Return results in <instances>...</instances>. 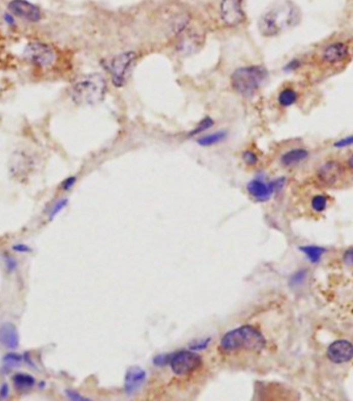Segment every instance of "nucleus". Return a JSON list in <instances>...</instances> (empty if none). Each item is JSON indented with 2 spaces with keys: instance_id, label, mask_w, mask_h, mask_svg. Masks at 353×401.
Wrapping results in <instances>:
<instances>
[{
  "instance_id": "1",
  "label": "nucleus",
  "mask_w": 353,
  "mask_h": 401,
  "mask_svg": "<svg viewBox=\"0 0 353 401\" xmlns=\"http://www.w3.org/2000/svg\"><path fill=\"white\" fill-rule=\"evenodd\" d=\"M301 18L299 8L290 2H286L264 13L259 19L258 28L263 36H276L283 30L298 25Z\"/></svg>"
},
{
  "instance_id": "2",
  "label": "nucleus",
  "mask_w": 353,
  "mask_h": 401,
  "mask_svg": "<svg viewBox=\"0 0 353 401\" xmlns=\"http://www.w3.org/2000/svg\"><path fill=\"white\" fill-rule=\"evenodd\" d=\"M267 345L262 333L251 325L241 326L224 334L220 341V351L224 354L238 352L259 353Z\"/></svg>"
},
{
  "instance_id": "3",
  "label": "nucleus",
  "mask_w": 353,
  "mask_h": 401,
  "mask_svg": "<svg viewBox=\"0 0 353 401\" xmlns=\"http://www.w3.org/2000/svg\"><path fill=\"white\" fill-rule=\"evenodd\" d=\"M107 92V82L99 73L80 77L70 88L73 101L80 105H93L100 102Z\"/></svg>"
},
{
  "instance_id": "4",
  "label": "nucleus",
  "mask_w": 353,
  "mask_h": 401,
  "mask_svg": "<svg viewBox=\"0 0 353 401\" xmlns=\"http://www.w3.org/2000/svg\"><path fill=\"white\" fill-rule=\"evenodd\" d=\"M269 75L268 70L263 66L252 65L241 67L231 74V86L235 92L251 97L260 89Z\"/></svg>"
},
{
  "instance_id": "5",
  "label": "nucleus",
  "mask_w": 353,
  "mask_h": 401,
  "mask_svg": "<svg viewBox=\"0 0 353 401\" xmlns=\"http://www.w3.org/2000/svg\"><path fill=\"white\" fill-rule=\"evenodd\" d=\"M24 56L27 61L41 68L50 67L56 60V53L54 49L51 46L40 42L29 43L25 48Z\"/></svg>"
},
{
  "instance_id": "6",
  "label": "nucleus",
  "mask_w": 353,
  "mask_h": 401,
  "mask_svg": "<svg viewBox=\"0 0 353 401\" xmlns=\"http://www.w3.org/2000/svg\"><path fill=\"white\" fill-rule=\"evenodd\" d=\"M202 360L199 355L191 351H180L171 355L169 365L176 376H186L200 368Z\"/></svg>"
},
{
  "instance_id": "7",
  "label": "nucleus",
  "mask_w": 353,
  "mask_h": 401,
  "mask_svg": "<svg viewBox=\"0 0 353 401\" xmlns=\"http://www.w3.org/2000/svg\"><path fill=\"white\" fill-rule=\"evenodd\" d=\"M136 58L134 52H124L120 55H117L111 60L109 65L110 73L112 74L113 84L116 87H121L126 81V74Z\"/></svg>"
},
{
  "instance_id": "8",
  "label": "nucleus",
  "mask_w": 353,
  "mask_h": 401,
  "mask_svg": "<svg viewBox=\"0 0 353 401\" xmlns=\"http://www.w3.org/2000/svg\"><path fill=\"white\" fill-rule=\"evenodd\" d=\"M243 4L244 0H222L220 5V15L222 21L227 26H238L245 20Z\"/></svg>"
},
{
  "instance_id": "9",
  "label": "nucleus",
  "mask_w": 353,
  "mask_h": 401,
  "mask_svg": "<svg viewBox=\"0 0 353 401\" xmlns=\"http://www.w3.org/2000/svg\"><path fill=\"white\" fill-rule=\"evenodd\" d=\"M285 183V179H278L269 184L262 182L261 180H253L247 185L249 194L257 202L263 203L269 200L275 191L281 189Z\"/></svg>"
},
{
  "instance_id": "10",
  "label": "nucleus",
  "mask_w": 353,
  "mask_h": 401,
  "mask_svg": "<svg viewBox=\"0 0 353 401\" xmlns=\"http://www.w3.org/2000/svg\"><path fill=\"white\" fill-rule=\"evenodd\" d=\"M344 175V167L343 165L335 160H331L322 164L318 171L317 177L320 183L325 186L332 187L336 185Z\"/></svg>"
},
{
  "instance_id": "11",
  "label": "nucleus",
  "mask_w": 353,
  "mask_h": 401,
  "mask_svg": "<svg viewBox=\"0 0 353 401\" xmlns=\"http://www.w3.org/2000/svg\"><path fill=\"white\" fill-rule=\"evenodd\" d=\"M8 8L14 16L29 22H39L42 19L41 10L27 0H12Z\"/></svg>"
},
{
  "instance_id": "12",
  "label": "nucleus",
  "mask_w": 353,
  "mask_h": 401,
  "mask_svg": "<svg viewBox=\"0 0 353 401\" xmlns=\"http://www.w3.org/2000/svg\"><path fill=\"white\" fill-rule=\"evenodd\" d=\"M327 355L330 361L336 364L349 362L353 358V345L348 340H337L328 348Z\"/></svg>"
},
{
  "instance_id": "13",
  "label": "nucleus",
  "mask_w": 353,
  "mask_h": 401,
  "mask_svg": "<svg viewBox=\"0 0 353 401\" xmlns=\"http://www.w3.org/2000/svg\"><path fill=\"white\" fill-rule=\"evenodd\" d=\"M349 47L342 42H336L328 45L322 51V60L329 64H337L344 61L349 55Z\"/></svg>"
},
{
  "instance_id": "14",
  "label": "nucleus",
  "mask_w": 353,
  "mask_h": 401,
  "mask_svg": "<svg viewBox=\"0 0 353 401\" xmlns=\"http://www.w3.org/2000/svg\"><path fill=\"white\" fill-rule=\"evenodd\" d=\"M146 371L139 366H131L127 369L125 375V392L132 395L144 385L146 381Z\"/></svg>"
},
{
  "instance_id": "15",
  "label": "nucleus",
  "mask_w": 353,
  "mask_h": 401,
  "mask_svg": "<svg viewBox=\"0 0 353 401\" xmlns=\"http://www.w3.org/2000/svg\"><path fill=\"white\" fill-rule=\"evenodd\" d=\"M0 343L10 350H15L20 345V336L17 327L11 323L7 322L0 326Z\"/></svg>"
},
{
  "instance_id": "16",
  "label": "nucleus",
  "mask_w": 353,
  "mask_h": 401,
  "mask_svg": "<svg viewBox=\"0 0 353 401\" xmlns=\"http://www.w3.org/2000/svg\"><path fill=\"white\" fill-rule=\"evenodd\" d=\"M308 157H309L308 150L303 148H296L284 153L281 157V162L284 166H292L306 160Z\"/></svg>"
},
{
  "instance_id": "17",
  "label": "nucleus",
  "mask_w": 353,
  "mask_h": 401,
  "mask_svg": "<svg viewBox=\"0 0 353 401\" xmlns=\"http://www.w3.org/2000/svg\"><path fill=\"white\" fill-rule=\"evenodd\" d=\"M13 383L14 386L20 390V391H26L29 389H32L36 384V378L32 377L31 375L28 374H23V372H19L13 377Z\"/></svg>"
},
{
  "instance_id": "18",
  "label": "nucleus",
  "mask_w": 353,
  "mask_h": 401,
  "mask_svg": "<svg viewBox=\"0 0 353 401\" xmlns=\"http://www.w3.org/2000/svg\"><path fill=\"white\" fill-rule=\"evenodd\" d=\"M298 92L292 88L283 89L278 95V102L283 107H289L298 101Z\"/></svg>"
},
{
  "instance_id": "19",
  "label": "nucleus",
  "mask_w": 353,
  "mask_h": 401,
  "mask_svg": "<svg viewBox=\"0 0 353 401\" xmlns=\"http://www.w3.org/2000/svg\"><path fill=\"white\" fill-rule=\"evenodd\" d=\"M226 137V132L224 131H217L211 134L203 135L197 139V144L202 147H209L216 144H219Z\"/></svg>"
},
{
  "instance_id": "20",
  "label": "nucleus",
  "mask_w": 353,
  "mask_h": 401,
  "mask_svg": "<svg viewBox=\"0 0 353 401\" xmlns=\"http://www.w3.org/2000/svg\"><path fill=\"white\" fill-rule=\"evenodd\" d=\"M300 250L302 252H304L308 259L312 262V263H317L320 261L321 259V256L326 253V250L323 248L320 247H315V246H307V247H301Z\"/></svg>"
},
{
  "instance_id": "21",
  "label": "nucleus",
  "mask_w": 353,
  "mask_h": 401,
  "mask_svg": "<svg viewBox=\"0 0 353 401\" xmlns=\"http://www.w3.org/2000/svg\"><path fill=\"white\" fill-rule=\"evenodd\" d=\"M22 362V356L16 353H8L3 358V366L6 370L18 367Z\"/></svg>"
},
{
  "instance_id": "22",
  "label": "nucleus",
  "mask_w": 353,
  "mask_h": 401,
  "mask_svg": "<svg viewBox=\"0 0 353 401\" xmlns=\"http://www.w3.org/2000/svg\"><path fill=\"white\" fill-rule=\"evenodd\" d=\"M311 207L312 209L317 212V213H321L325 211L328 207V197L325 195H315L312 198V202H311Z\"/></svg>"
},
{
  "instance_id": "23",
  "label": "nucleus",
  "mask_w": 353,
  "mask_h": 401,
  "mask_svg": "<svg viewBox=\"0 0 353 401\" xmlns=\"http://www.w3.org/2000/svg\"><path fill=\"white\" fill-rule=\"evenodd\" d=\"M213 124H214V121H213L210 117H205V118L195 127V129H194L192 132H190V135L198 134V133H201V132H203V131H205V130H208L209 128H211V127L213 126Z\"/></svg>"
},
{
  "instance_id": "24",
  "label": "nucleus",
  "mask_w": 353,
  "mask_h": 401,
  "mask_svg": "<svg viewBox=\"0 0 353 401\" xmlns=\"http://www.w3.org/2000/svg\"><path fill=\"white\" fill-rule=\"evenodd\" d=\"M67 204H68V200H67V199H60V200H59V202L56 203V204L54 205L53 209L51 210L49 219H50V220H53L59 213H60V212L67 206Z\"/></svg>"
},
{
  "instance_id": "25",
  "label": "nucleus",
  "mask_w": 353,
  "mask_h": 401,
  "mask_svg": "<svg viewBox=\"0 0 353 401\" xmlns=\"http://www.w3.org/2000/svg\"><path fill=\"white\" fill-rule=\"evenodd\" d=\"M65 395H66L67 398H69L70 400H74V401H89L90 400L89 398L84 397L79 392H77V391H75L73 389H66L65 390Z\"/></svg>"
},
{
  "instance_id": "26",
  "label": "nucleus",
  "mask_w": 353,
  "mask_h": 401,
  "mask_svg": "<svg viewBox=\"0 0 353 401\" xmlns=\"http://www.w3.org/2000/svg\"><path fill=\"white\" fill-rule=\"evenodd\" d=\"M210 342H211V337H208V338H205L204 340H199V341L193 342L192 345H190L189 348L192 351H201V350L207 348Z\"/></svg>"
},
{
  "instance_id": "27",
  "label": "nucleus",
  "mask_w": 353,
  "mask_h": 401,
  "mask_svg": "<svg viewBox=\"0 0 353 401\" xmlns=\"http://www.w3.org/2000/svg\"><path fill=\"white\" fill-rule=\"evenodd\" d=\"M334 146H335V148H338V149H342V148L353 146V135H349V136H347L345 138L337 140L334 144Z\"/></svg>"
},
{
  "instance_id": "28",
  "label": "nucleus",
  "mask_w": 353,
  "mask_h": 401,
  "mask_svg": "<svg viewBox=\"0 0 353 401\" xmlns=\"http://www.w3.org/2000/svg\"><path fill=\"white\" fill-rule=\"evenodd\" d=\"M243 158H244V161L248 165H251V166L255 165L257 163V161H258V158H257L256 154L254 152H252V151H246L244 153V155H243Z\"/></svg>"
},
{
  "instance_id": "29",
  "label": "nucleus",
  "mask_w": 353,
  "mask_h": 401,
  "mask_svg": "<svg viewBox=\"0 0 353 401\" xmlns=\"http://www.w3.org/2000/svg\"><path fill=\"white\" fill-rule=\"evenodd\" d=\"M170 357H171V355H166V354L157 355V356L153 359V361H154V364H155V365H157V366H163V365L169 364Z\"/></svg>"
},
{
  "instance_id": "30",
  "label": "nucleus",
  "mask_w": 353,
  "mask_h": 401,
  "mask_svg": "<svg viewBox=\"0 0 353 401\" xmlns=\"http://www.w3.org/2000/svg\"><path fill=\"white\" fill-rule=\"evenodd\" d=\"M5 263L9 271H13L17 268V261L11 255H5Z\"/></svg>"
},
{
  "instance_id": "31",
  "label": "nucleus",
  "mask_w": 353,
  "mask_h": 401,
  "mask_svg": "<svg viewBox=\"0 0 353 401\" xmlns=\"http://www.w3.org/2000/svg\"><path fill=\"white\" fill-rule=\"evenodd\" d=\"M305 272H306V271H298L297 273H294V274L291 276L290 283L293 284V285H298V284L302 283V282L304 280L305 276H306V273H305Z\"/></svg>"
},
{
  "instance_id": "32",
  "label": "nucleus",
  "mask_w": 353,
  "mask_h": 401,
  "mask_svg": "<svg viewBox=\"0 0 353 401\" xmlns=\"http://www.w3.org/2000/svg\"><path fill=\"white\" fill-rule=\"evenodd\" d=\"M343 260L347 265L353 266V248L347 250L343 256Z\"/></svg>"
},
{
  "instance_id": "33",
  "label": "nucleus",
  "mask_w": 353,
  "mask_h": 401,
  "mask_svg": "<svg viewBox=\"0 0 353 401\" xmlns=\"http://www.w3.org/2000/svg\"><path fill=\"white\" fill-rule=\"evenodd\" d=\"M13 250L18 253H30L32 251L31 248H29L28 246L23 245V244H18V245L13 246Z\"/></svg>"
},
{
  "instance_id": "34",
  "label": "nucleus",
  "mask_w": 353,
  "mask_h": 401,
  "mask_svg": "<svg viewBox=\"0 0 353 401\" xmlns=\"http://www.w3.org/2000/svg\"><path fill=\"white\" fill-rule=\"evenodd\" d=\"M76 181H77V179L75 178V177H70V178H67L63 183H62V185H61V187H62V189L64 190V191H68L74 185H75V183H76Z\"/></svg>"
},
{
  "instance_id": "35",
  "label": "nucleus",
  "mask_w": 353,
  "mask_h": 401,
  "mask_svg": "<svg viewBox=\"0 0 353 401\" xmlns=\"http://www.w3.org/2000/svg\"><path fill=\"white\" fill-rule=\"evenodd\" d=\"M301 65V62L299 59H293L291 60L285 67V70L287 71H291V70H296L297 68H299Z\"/></svg>"
},
{
  "instance_id": "36",
  "label": "nucleus",
  "mask_w": 353,
  "mask_h": 401,
  "mask_svg": "<svg viewBox=\"0 0 353 401\" xmlns=\"http://www.w3.org/2000/svg\"><path fill=\"white\" fill-rule=\"evenodd\" d=\"M9 394H10L9 385L7 383H5L2 385V387H0V397H2L3 399H6L9 397Z\"/></svg>"
},
{
  "instance_id": "37",
  "label": "nucleus",
  "mask_w": 353,
  "mask_h": 401,
  "mask_svg": "<svg viewBox=\"0 0 353 401\" xmlns=\"http://www.w3.org/2000/svg\"><path fill=\"white\" fill-rule=\"evenodd\" d=\"M347 164H348V167H349V168L353 169V155H351V156L348 158Z\"/></svg>"
}]
</instances>
